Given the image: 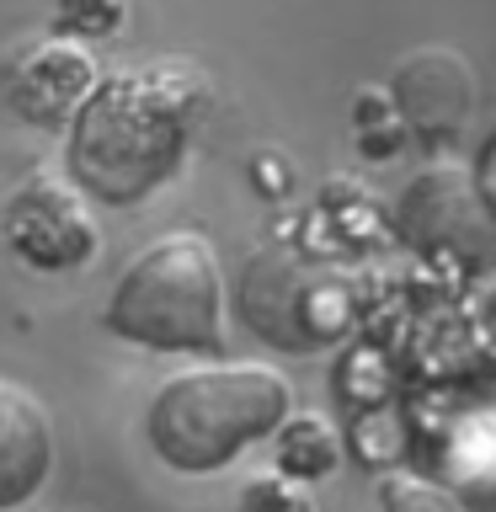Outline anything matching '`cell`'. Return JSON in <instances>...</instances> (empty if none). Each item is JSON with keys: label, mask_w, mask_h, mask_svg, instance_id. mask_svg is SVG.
<instances>
[{"label": "cell", "mask_w": 496, "mask_h": 512, "mask_svg": "<svg viewBox=\"0 0 496 512\" xmlns=\"http://www.w3.org/2000/svg\"><path fill=\"white\" fill-rule=\"evenodd\" d=\"M91 86H96L91 54H80L70 43H38L6 64V102L27 123L75 118V107L91 96Z\"/></svg>", "instance_id": "8"}, {"label": "cell", "mask_w": 496, "mask_h": 512, "mask_svg": "<svg viewBox=\"0 0 496 512\" xmlns=\"http://www.w3.org/2000/svg\"><path fill=\"white\" fill-rule=\"evenodd\" d=\"M379 512H464L443 486H427V480L395 475L379 486Z\"/></svg>", "instance_id": "11"}, {"label": "cell", "mask_w": 496, "mask_h": 512, "mask_svg": "<svg viewBox=\"0 0 496 512\" xmlns=\"http://www.w3.org/2000/svg\"><path fill=\"white\" fill-rule=\"evenodd\" d=\"M288 422V384L272 368H192L150 400V448L182 475H214Z\"/></svg>", "instance_id": "2"}, {"label": "cell", "mask_w": 496, "mask_h": 512, "mask_svg": "<svg viewBox=\"0 0 496 512\" xmlns=\"http://www.w3.org/2000/svg\"><path fill=\"white\" fill-rule=\"evenodd\" d=\"M187 118L192 86H171L166 70L107 75L75 107L64 166L96 203H139L182 166Z\"/></svg>", "instance_id": "1"}, {"label": "cell", "mask_w": 496, "mask_h": 512, "mask_svg": "<svg viewBox=\"0 0 496 512\" xmlns=\"http://www.w3.org/2000/svg\"><path fill=\"white\" fill-rule=\"evenodd\" d=\"M6 240L27 267L64 272V267H80L96 251V224L64 187L27 182L6 203Z\"/></svg>", "instance_id": "7"}, {"label": "cell", "mask_w": 496, "mask_h": 512, "mask_svg": "<svg viewBox=\"0 0 496 512\" xmlns=\"http://www.w3.org/2000/svg\"><path fill=\"white\" fill-rule=\"evenodd\" d=\"M224 278L203 235H166L134 256L107 299V331L150 352L224 347Z\"/></svg>", "instance_id": "3"}, {"label": "cell", "mask_w": 496, "mask_h": 512, "mask_svg": "<svg viewBox=\"0 0 496 512\" xmlns=\"http://www.w3.org/2000/svg\"><path fill=\"white\" fill-rule=\"evenodd\" d=\"M54 459L48 411L16 384H0V507H22Z\"/></svg>", "instance_id": "9"}, {"label": "cell", "mask_w": 496, "mask_h": 512, "mask_svg": "<svg viewBox=\"0 0 496 512\" xmlns=\"http://www.w3.org/2000/svg\"><path fill=\"white\" fill-rule=\"evenodd\" d=\"M395 230L411 251L459 272H496V203L464 166H427L395 198Z\"/></svg>", "instance_id": "5"}, {"label": "cell", "mask_w": 496, "mask_h": 512, "mask_svg": "<svg viewBox=\"0 0 496 512\" xmlns=\"http://www.w3.org/2000/svg\"><path fill=\"white\" fill-rule=\"evenodd\" d=\"M390 102L400 112V123L422 144H448V139H459L464 118L475 107V75L448 48H416L411 59L395 64Z\"/></svg>", "instance_id": "6"}, {"label": "cell", "mask_w": 496, "mask_h": 512, "mask_svg": "<svg viewBox=\"0 0 496 512\" xmlns=\"http://www.w3.org/2000/svg\"><path fill=\"white\" fill-rule=\"evenodd\" d=\"M235 304L251 336H262L278 352H299V358L342 342L352 315H358V294H352L347 272L304 251H256L240 272Z\"/></svg>", "instance_id": "4"}, {"label": "cell", "mask_w": 496, "mask_h": 512, "mask_svg": "<svg viewBox=\"0 0 496 512\" xmlns=\"http://www.w3.org/2000/svg\"><path fill=\"white\" fill-rule=\"evenodd\" d=\"M480 187H486V198L496 203V144L486 150V176H480Z\"/></svg>", "instance_id": "13"}, {"label": "cell", "mask_w": 496, "mask_h": 512, "mask_svg": "<svg viewBox=\"0 0 496 512\" xmlns=\"http://www.w3.org/2000/svg\"><path fill=\"white\" fill-rule=\"evenodd\" d=\"M480 320H486V331L496 336V288H491L486 299H480Z\"/></svg>", "instance_id": "14"}, {"label": "cell", "mask_w": 496, "mask_h": 512, "mask_svg": "<svg viewBox=\"0 0 496 512\" xmlns=\"http://www.w3.org/2000/svg\"><path fill=\"white\" fill-rule=\"evenodd\" d=\"M123 22V0H59V27L75 38H107Z\"/></svg>", "instance_id": "12"}, {"label": "cell", "mask_w": 496, "mask_h": 512, "mask_svg": "<svg viewBox=\"0 0 496 512\" xmlns=\"http://www.w3.org/2000/svg\"><path fill=\"white\" fill-rule=\"evenodd\" d=\"M336 459H342V448H336V432L320 416H294V422L278 427V470L288 480H326Z\"/></svg>", "instance_id": "10"}]
</instances>
